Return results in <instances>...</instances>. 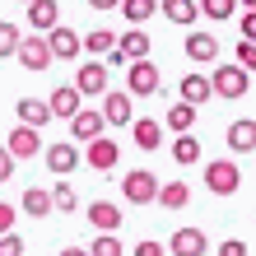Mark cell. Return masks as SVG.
<instances>
[{
  "mask_svg": "<svg viewBox=\"0 0 256 256\" xmlns=\"http://www.w3.org/2000/svg\"><path fill=\"white\" fill-rule=\"evenodd\" d=\"M135 144H140L144 154H149V149H158V144H163V122H149V116H140V122H135Z\"/></svg>",
  "mask_w": 256,
  "mask_h": 256,
  "instance_id": "obj_26",
  "label": "cell"
},
{
  "mask_svg": "<svg viewBox=\"0 0 256 256\" xmlns=\"http://www.w3.org/2000/svg\"><path fill=\"white\" fill-rule=\"evenodd\" d=\"M247 84H252V74L242 66H214L210 70V88H214L219 98H228V102L247 98Z\"/></svg>",
  "mask_w": 256,
  "mask_h": 256,
  "instance_id": "obj_1",
  "label": "cell"
},
{
  "mask_svg": "<svg viewBox=\"0 0 256 256\" xmlns=\"http://www.w3.org/2000/svg\"><path fill=\"white\" fill-rule=\"evenodd\" d=\"M14 56L24 61V70H47L52 66V47H47V38H19V47H14Z\"/></svg>",
  "mask_w": 256,
  "mask_h": 256,
  "instance_id": "obj_10",
  "label": "cell"
},
{
  "mask_svg": "<svg viewBox=\"0 0 256 256\" xmlns=\"http://www.w3.org/2000/svg\"><path fill=\"white\" fill-rule=\"evenodd\" d=\"M84 252L88 256H126V247H122V238H116V233H98Z\"/></svg>",
  "mask_w": 256,
  "mask_h": 256,
  "instance_id": "obj_30",
  "label": "cell"
},
{
  "mask_svg": "<svg viewBox=\"0 0 256 256\" xmlns=\"http://www.w3.org/2000/svg\"><path fill=\"white\" fill-rule=\"evenodd\" d=\"M116 10L126 14V24H144V19H154V14H158V0H122Z\"/></svg>",
  "mask_w": 256,
  "mask_h": 256,
  "instance_id": "obj_29",
  "label": "cell"
},
{
  "mask_svg": "<svg viewBox=\"0 0 256 256\" xmlns=\"http://www.w3.org/2000/svg\"><path fill=\"white\" fill-rule=\"evenodd\" d=\"M116 52H122L126 61H140V56H149V33H144L140 24H130L126 33L116 38Z\"/></svg>",
  "mask_w": 256,
  "mask_h": 256,
  "instance_id": "obj_18",
  "label": "cell"
},
{
  "mask_svg": "<svg viewBox=\"0 0 256 256\" xmlns=\"http://www.w3.org/2000/svg\"><path fill=\"white\" fill-rule=\"evenodd\" d=\"M74 205H80V196H74V186H70V182H56V186H52V210H61V214H70Z\"/></svg>",
  "mask_w": 256,
  "mask_h": 256,
  "instance_id": "obj_32",
  "label": "cell"
},
{
  "mask_svg": "<svg viewBox=\"0 0 256 256\" xmlns=\"http://www.w3.org/2000/svg\"><path fill=\"white\" fill-rule=\"evenodd\" d=\"M42 38H47V47H52V61H74V56H80V33L66 28L61 19H56Z\"/></svg>",
  "mask_w": 256,
  "mask_h": 256,
  "instance_id": "obj_6",
  "label": "cell"
},
{
  "mask_svg": "<svg viewBox=\"0 0 256 256\" xmlns=\"http://www.w3.org/2000/svg\"><path fill=\"white\" fill-rule=\"evenodd\" d=\"M168 252H172V256H205L210 242H205V233H200V228H177V233H172V242H168Z\"/></svg>",
  "mask_w": 256,
  "mask_h": 256,
  "instance_id": "obj_15",
  "label": "cell"
},
{
  "mask_svg": "<svg viewBox=\"0 0 256 256\" xmlns=\"http://www.w3.org/2000/svg\"><path fill=\"white\" fill-rule=\"evenodd\" d=\"M14 219H19V210H14L10 200H0V233H10V228H14Z\"/></svg>",
  "mask_w": 256,
  "mask_h": 256,
  "instance_id": "obj_38",
  "label": "cell"
},
{
  "mask_svg": "<svg viewBox=\"0 0 256 256\" xmlns=\"http://www.w3.org/2000/svg\"><path fill=\"white\" fill-rule=\"evenodd\" d=\"M172 158L182 163V168H191V163H200V140H191V130H182L172 140Z\"/></svg>",
  "mask_w": 256,
  "mask_h": 256,
  "instance_id": "obj_28",
  "label": "cell"
},
{
  "mask_svg": "<svg viewBox=\"0 0 256 256\" xmlns=\"http://www.w3.org/2000/svg\"><path fill=\"white\" fill-rule=\"evenodd\" d=\"M219 256H247V242H242V238H224V242H219Z\"/></svg>",
  "mask_w": 256,
  "mask_h": 256,
  "instance_id": "obj_36",
  "label": "cell"
},
{
  "mask_svg": "<svg viewBox=\"0 0 256 256\" xmlns=\"http://www.w3.org/2000/svg\"><path fill=\"white\" fill-rule=\"evenodd\" d=\"M158 10L168 14V24H177V28H191L196 19H200V10H196V0H158Z\"/></svg>",
  "mask_w": 256,
  "mask_h": 256,
  "instance_id": "obj_23",
  "label": "cell"
},
{
  "mask_svg": "<svg viewBox=\"0 0 256 256\" xmlns=\"http://www.w3.org/2000/svg\"><path fill=\"white\" fill-rule=\"evenodd\" d=\"M126 94H130V98L158 94V66H149V56H140V61H126Z\"/></svg>",
  "mask_w": 256,
  "mask_h": 256,
  "instance_id": "obj_2",
  "label": "cell"
},
{
  "mask_svg": "<svg viewBox=\"0 0 256 256\" xmlns=\"http://www.w3.org/2000/svg\"><path fill=\"white\" fill-rule=\"evenodd\" d=\"M112 47H116V38L108 33V28H94V33L80 38V52H88V56H108Z\"/></svg>",
  "mask_w": 256,
  "mask_h": 256,
  "instance_id": "obj_27",
  "label": "cell"
},
{
  "mask_svg": "<svg viewBox=\"0 0 256 256\" xmlns=\"http://www.w3.org/2000/svg\"><path fill=\"white\" fill-rule=\"evenodd\" d=\"M196 10L219 24V19H233V14H238V0H196Z\"/></svg>",
  "mask_w": 256,
  "mask_h": 256,
  "instance_id": "obj_31",
  "label": "cell"
},
{
  "mask_svg": "<svg viewBox=\"0 0 256 256\" xmlns=\"http://www.w3.org/2000/svg\"><path fill=\"white\" fill-rule=\"evenodd\" d=\"M94 172H112L116 163H122V144L116 140H102V135H94V140H84V154H80Z\"/></svg>",
  "mask_w": 256,
  "mask_h": 256,
  "instance_id": "obj_3",
  "label": "cell"
},
{
  "mask_svg": "<svg viewBox=\"0 0 256 256\" xmlns=\"http://www.w3.org/2000/svg\"><path fill=\"white\" fill-rule=\"evenodd\" d=\"M154 191H158V177L149 168H135V172L122 177V196L130 205H154Z\"/></svg>",
  "mask_w": 256,
  "mask_h": 256,
  "instance_id": "obj_5",
  "label": "cell"
},
{
  "mask_svg": "<svg viewBox=\"0 0 256 256\" xmlns=\"http://www.w3.org/2000/svg\"><path fill=\"white\" fill-rule=\"evenodd\" d=\"M242 38H252V42H256V10H247V14H242Z\"/></svg>",
  "mask_w": 256,
  "mask_h": 256,
  "instance_id": "obj_40",
  "label": "cell"
},
{
  "mask_svg": "<svg viewBox=\"0 0 256 256\" xmlns=\"http://www.w3.org/2000/svg\"><path fill=\"white\" fill-rule=\"evenodd\" d=\"M47 108H52V116H66V122H70V116L84 108V94L74 84H56L52 94H47Z\"/></svg>",
  "mask_w": 256,
  "mask_h": 256,
  "instance_id": "obj_12",
  "label": "cell"
},
{
  "mask_svg": "<svg viewBox=\"0 0 256 256\" xmlns=\"http://www.w3.org/2000/svg\"><path fill=\"white\" fill-rule=\"evenodd\" d=\"M42 154H47V168L56 177H70L74 168H80V144H74V140H56V144L42 149Z\"/></svg>",
  "mask_w": 256,
  "mask_h": 256,
  "instance_id": "obj_8",
  "label": "cell"
},
{
  "mask_svg": "<svg viewBox=\"0 0 256 256\" xmlns=\"http://www.w3.org/2000/svg\"><path fill=\"white\" fill-rule=\"evenodd\" d=\"M0 256H24V238L14 233V228H10V233H0Z\"/></svg>",
  "mask_w": 256,
  "mask_h": 256,
  "instance_id": "obj_35",
  "label": "cell"
},
{
  "mask_svg": "<svg viewBox=\"0 0 256 256\" xmlns=\"http://www.w3.org/2000/svg\"><path fill=\"white\" fill-rule=\"evenodd\" d=\"M242 5H247V10H256V0H242Z\"/></svg>",
  "mask_w": 256,
  "mask_h": 256,
  "instance_id": "obj_43",
  "label": "cell"
},
{
  "mask_svg": "<svg viewBox=\"0 0 256 256\" xmlns=\"http://www.w3.org/2000/svg\"><path fill=\"white\" fill-rule=\"evenodd\" d=\"M196 112H200V108H191V102H182V98H177L172 108L163 112V126H168L172 135H182V130H191V126H196Z\"/></svg>",
  "mask_w": 256,
  "mask_h": 256,
  "instance_id": "obj_24",
  "label": "cell"
},
{
  "mask_svg": "<svg viewBox=\"0 0 256 256\" xmlns=\"http://www.w3.org/2000/svg\"><path fill=\"white\" fill-rule=\"evenodd\" d=\"M205 186L214 191V196H233L238 186H242V172H238V163L233 158H214L205 168Z\"/></svg>",
  "mask_w": 256,
  "mask_h": 256,
  "instance_id": "obj_4",
  "label": "cell"
},
{
  "mask_svg": "<svg viewBox=\"0 0 256 256\" xmlns=\"http://www.w3.org/2000/svg\"><path fill=\"white\" fill-rule=\"evenodd\" d=\"M177 94H182V102H191V108H200V102H210V74H182V84H177Z\"/></svg>",
  "mask_w": 256,
  "mask_h": 256,
  "instance_id": "obj_19",
  "label": "cell"
},
{
  "mask_svg": "<svg viewBox=\"0 0 256 256\" xmlns=\"http://www.w3.org/2000/svg\"><path fill=\"white\" fill-rule=\"evenodd\" d=\"M186 200H191V186L186 182H158V191H154V205L158 210H186Z\"/></svg>",
  "mask_w": 256,
  "mask_h": 256,
  "instance_id": "obj_16",
  "label": "cell"
},
{
  "mask_svg": "<svg viewBox=\"0 0 256 256\" xmlns=\"http://www.w3.org/2000/svg\"><path fill=\"white\" fill-rule=\"evenodd\" d=\"M238 66H242L247 74L256 70V42H252V38H242V42H238Z\"/></svg>",
  "mask_w": 256,
  "mask_h": 256,
  "instance_id": "obj_34",
  "label": "cell"
},
{
  "mask_svg": "<svg viewBox=\"0 0 256 256\" xmlns=\"http://www.w3.org/2000/svg\"><path fill=\"white\" fill-rule=\"evenodd\" d=\"M14 112H19V122H24V126H38V130L52 122V108H47L42 98H19V102H14Z\"/></svg>",
  "mask_w": 256,
  "mask_h": 256,
  "instance_id": "obj_22",
  "label": "cell"
},
{
  "mask_svg": "<svg viewBox=\"0 0 256 256\" xmlns=\"http://www.w3.org/2000/svg\"><path fill=\"white\" fill-rule=\"evenodd\" d=\"M56 256H88V252H84V247H61Z\"/></svg>",
  "mask_w": 256,
  "mask_h": 256,
  "instance_id": "obj_42",
  "label": "cell"
},
{
  "mask_svg": "<svg viewBox=\"0 0 256 256\" xmlns=\"http://www.w3.org/2000/svg\"><path fill=\"white\" fill-rule=\"evenodd\" d=\"M102 130H108V122H102L98 108H80L70 116V135L74 140H94V135H102Z\"/></svg>",
  "mask_w": 256,
  "mask_h": 256,
  "instance_id": "obj_14",
  "label": "cell"
},
{
  "mask_svg": "<svg viewBox=\"0 0 256 256\" xmlns=\"http://www.w3.org/2000/svg\"><path fill=\"white\" fill-rule=\"evenodd\" d=\"M56 19H61V5H56V0H28V28L47 33Z\"/></svg>",
  "mask_w": 256,
  "mask_h": 256,
  "instance_id": "obj_20",
  "label": "cell"
},
{
  "mask_svg": "<svg viewBox=\"0 0 256 256\" xmlns=\"http://www.w3.org/2000/svg\"><path fill=\"white\" fill-rule=\"evenodd\" d=\"M186 56H191L196 66H214L219 61V38L214 33H200V28L186 33Z\"/></svg>",
  "mask_w": 256,
  "mask_h": 256,
  "instance_id": "obj_13",
  "label": "cell"
},
{
  "mask_svg": "<svg viewBox=\"0 0 256 256\" xmlns=\"http://www.w3.org/2000/svg\"><path fill=\"white\" fill-rule=\"evenodd\" d=\"M88 5H94V10L102 14V10H116V5H122V0H88Z\"/></svg>",
  "mask_w": 256,
  "mask_h": 256,
  "instance_id": "obj_41",
  "label": "cell"
},
{
  "mask_svg": "<svg viewBox=\"0 0 256 256\" xmlns=\"http://www.w3.org/2000/svg\"><path fill=\"white\" fill-rule=\"evenodd\" d=\"M135 256H168V247L154 242V238H144V242H135Z\"/></svg>",
  "mask_w": 256,
  "mask_h": 256,
  "instance_id": "obj_37",
  "label": "cell"
},
{
  "mask_svg": "<svg viewBox=\"0 0 256 256\" xmlns=\"http://www.w3.org/2000/svg\"><path fill=\"white\" fill-rule=\"evenodd\" d=\"M98 112H102L108 126H130V94H126V88H108Z\"/></svg>",
  "mask_w": 256,
  "mask_h": 256,
  "instance_id": "obj_11",
  "label": "cell"
},
{
  "mask_svg": "<svg viewBox=\"0 0 256 256\" xmlns=\"http://www.w3.org/2000/svg\"><path fill=\"white\" fill-rule=\"evenodd\" d=\"M19 24H10V19H0V56H14V47H19Z\"/></svg>",
  "mask_w": 256,
  "mask_h": 256,
  "instance_id": "obj_33",
  "label": "cell"
},
{
  "mask_svg": "<svg viewBox=\"0 0 256 256\" xmlns=\"http://www.w3.org/2000/svg\"><path fill=\"white\" fill-rule=\"evenodd\" d=\"M88 224H94V233H116L122 228V210L112 200H94L88 205Z\"/></svg>",
  "mask_w": 256,
  "mask_h": 256,
  "instance_id": "obj_17",
  "label": "cell"
},
{
  "mask_svg": "<svg viewBox=\"0 0 256 256\" xmlns=\"http://www.w3.org/2000/svg\"><path fill=\"white\" fill-rule=\"evenodd\" d=\"M74 88H80L84 98H102V94H108V66H102L98 56H94L88 66H80V74H74Z\"/></svg>",
  "mask_w": 256,
  "mask_h": 256,
  "instance_id": "obj_9",
  "label": "cell"
},
{
  "mask_svg": "<svg viewBox=\"0 0 256 256\" xmlns=\"http://www.w3.org/2000/svg\"><path fill=\"white\" fill-rule=\"evenodd\" d=\"M10 177H14V154L0 144V182H10Z\"/></svg>",
  "mask_w": 256,
  "mask_h": 256,
  "instance_id": "obj_39",
  "label": "cell"
},
{
  "mask_svg": "<svg viewBox=\"0 0 256 256\" xmlns=\"http://www.w3.org/2000/svg\"><path fill=\"white\" fill-rule=\"evenodd\" d=\"M24 214H33V219H47V214H56V210H52V191L28 186V191H24Z\"/></svg>",
  "mask_w": 256,
  "mask_h": 256,
  "instance_id": "obj_25",
  "label": "cell"
},
{
  "mask_svg": "<svg viewBox=\"0 0 256 256\" xmlns=\"http://www.w3.org/2000/svg\"><path fill=\"white\" fill-rule=\"evenodd\" d=\"M19 5H28V0H19Z\"/></svg>",
  "mask_w": 256,
  "mask_h": 256,
  "instance_id": "obj_44",
  "label": "cell"
},
{
  "mask_svg": "<svg viewBox=\"0 0 256 256\" xmlns=\"http://www.w3.org/2000/svg\"><path fill=\"white\" fill-rule=\"evenodd\" d=\"M224 140H228L233 154H252V149H256V122H252V116H247V122H233Z\"/></svg>",
  "mask_w": 256,
  "mask_h": 256,
  "instance_id": "obj_21",
  "label": "cell"
},
{
  "mask_svg": "<svg viewBox=\"0 0 256 256\" xmlns=\"http://www.w3.org/2000/svg\"><path fill=\"white\" fill-rule=\"evenodd\" d=\"M5 149L14 154V163H19V158H24V163H28V158H38V154H42V135H38V126H24V122H19V126L10 130Z\"/></svg>",
  "mask_w": 256,
  "mask_h": 256,
  "instance_id": "obj_7",
  "label": "cell"
}]
</instances>
